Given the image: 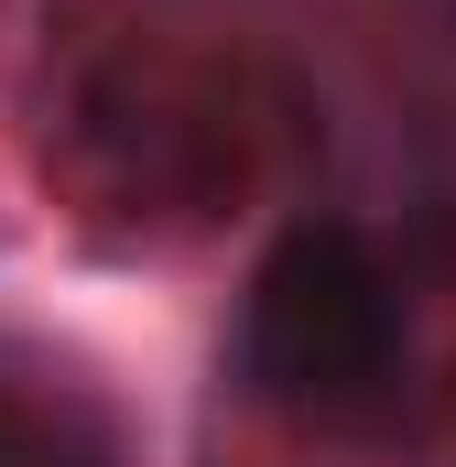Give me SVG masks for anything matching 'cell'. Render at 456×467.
Here are the masks:
<instances>
[{
	"label": "cell",
	"mask_w": 456,
	"mask_h": 467,
	"mask_svg": "<svg viewBox=\"0 0 456 467\" xmlns=\"http://www.w3.org/2000/svg\"><path fill=\"white\" fill-rule=\"evenodd\" d=\"M413 358V305L380 239L347 218H305L272 239V261L239 294V380L305 424H369L391 413Z\"/></svg>",
	"instance_id": "cell-1"
},
{
	"label": "cell",
	"mask_w": 456,
	"mask_h": 467,
	"mask_svg": "<svg viewBox=\"0 0 456 467\" xmlns=\"http://www.w3.org/2000/svg\"><path fill=\"white\" fill-rule=\"evenodd\" d=\"M0 467H130L119 413L66 369H11L0 380Z\"/></svg>",
	"instance_id": "cell-2"
}]
</instances>
